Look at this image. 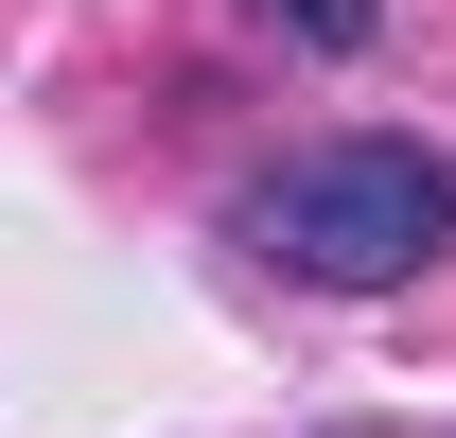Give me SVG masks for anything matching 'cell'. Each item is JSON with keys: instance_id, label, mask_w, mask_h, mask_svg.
<instances>
[{"instance_id": "7a4b0ae2", "label": "cell", "mask_w": 456, "mask_h": 438, "mask_svg": "<svg viewBox=\"0 0 456 438\" xmlns=\"http://www.w3.org/2000/svg\"><path fill=\"white\" fill-rule=\"evenodd\" d=\"M281 18H298V36H334V53L369 36V0H281Z\"/></svg>"}, {"instance_id": "6da1fadb", "label": "cell", "mask_w": 456, "mask_h": 438, "mask_svg": "<svg viewBox=\"0 0 456 438\" xmlns=\"http://www.w3.org/2000/svg\"><path fill=\"white\" fill-rule=\"evenodd\" d=\"M246 246L281 280H316V298H387V280L456 264V158H421V141H316V158H281L246 193Z\"/></svg>"}]
</instances>
